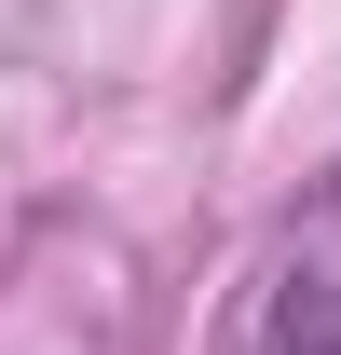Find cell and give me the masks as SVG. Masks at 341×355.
Here are the masks:
<instances>
[{"instance_id": "cell-1", "label": "cell", "mask_w": 341, "mask_h": 355, "mask_svg": "<svg viewBox=\"0 0 341 355\" xmlns=\"http://www.w3.org/2000/svg\"><path fill=\"white\" fill-rule=\"evenodd\" d=\"M259 355H341V287H328V273L273 287V328H259Z\"/></svg>"}]
</instances>
